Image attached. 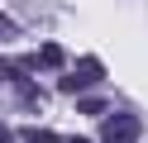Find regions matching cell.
Listing matches in <instances>:
<instances>
[{"label": "cell", "instance_id": "2", "mask_svg": "<svg viewBox=\"0 0 148 143\" xmlns=\"http://www.w3.org/2000/svg\"><path fill=\"white\" fill-rule=\"evenodd\" d=\"M100 76H105L100 57H81V62H77V72H72V76H62V86H67V91H77V86H96Z\"/></svg>", "mask_w": 148, "mask_h": 143}, {"label": "cell", "instance_id": "3", "mask_svg": "<svg viewBox=\"0 0 148 143\" xmlns=\"http://www.w3.org/2000/svg\"><path fill=\"white\" fill-rule=\"evenodd\" d=\"M34 67H62V48H58V43L38 48V57H34Z\"/></svg>", "mask_w": 148, "mask_h": 143}, {"label": "cell", "instance_id": "4", "mask_svg": "<svg viewBox=\"0 0 148 143\" xmlns=\"http://www.w3.org/2000/svg\"><path fill=\"white\" fill-rule=\"evenodd\" d=\"M77 110H81V114H105V100H100V95H81Z\"/></svg>", "mask_w": 148, "mask_h": 143}, {"label": "cell", "instance_id": "6", "mask_svg": "<svg viewBox=\"0 0 148 143\" xmlns=\"http://www.w3.org/2000/svg\"><path fill=\"white\" fill-rule=\"evenodd\" d=\"M62 143H91V138H62Z\"/></svg>", "mask_w": 148, "mask_h": 143}, {"label": "cell", "instance_id": "5", "mask_svg": "<svg viewBox=\"0 0 148 143\" xmlns=\"http://www.w3.org/2000/svg\"><path fill=\"white\" fill-rule=\"evenodd\" d=\"M24 138H29V143H58V133H53V129H24Z\"/></svg>", "mask_w": 148, "mask_h": 143}, {"label": "cell", "instance_id": "1", "mask_svg": "<svg viewBox=\"0 0 148 143\" xmlns=\"http://www.w3.org/2000/svg\"><path fill=\"white\" fill-rule=\"evenodd\" d=\"M138 133H143L138 114H110L100 124V143H138Z\"/></svg>", "mask_w": 148, "mask_h": 143}]
</instances>
